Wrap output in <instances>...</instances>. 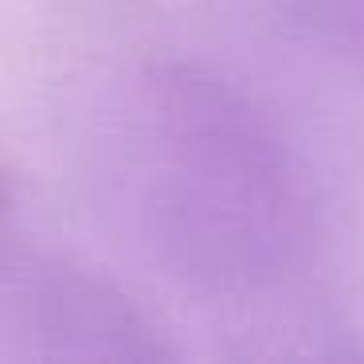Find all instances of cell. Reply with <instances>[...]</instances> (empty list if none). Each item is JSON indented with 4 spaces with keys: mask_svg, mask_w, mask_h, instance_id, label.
Listing matches in <instances>:
<instances>
[{
    "mask_svg": "<svg viewBox=\"0 0 364 364\" xmlns=\"http://www.w3.org/2000/svg\"><path fill=\"white\" fill-rule=\"evenodd\" d=\"M134 215L196 290L274 298L317 247L314 200L290 145L239 87L200 63H157L134 82L122 126Z\"/></svg>",
    "mask_w": 364,
    "mask_h": 364,
    "instance_id": "cell-1",
    "label": "cell"
},
{
    "mask_svg": "<svg viewBox=\"0 0 364 364\" xmlns=\"http://www.w3.org/2000/svg\"><path fill=\"white\" fill-rule=\"evenodd\" d=\"M20 337L36 353L82 360H161L157 329L114 286L82 270H32L0 290Z\"/></svg>",
    "mask_w": 364,
    "mask_h": 364,
    "instance_id": "cell-2",
    "label": "cell"
},
{
    "mask_svg": "<svg viewBox=\"0 0 364 364\" xmlns=\"http://www.w3.org/2000/svg\"><path fill=\"white\" fill-rule=\"evenodd\" d=\"M298 9L325 43H333L356 71H364V0H298Z\"/></svg>",
    "mask_w": 364,
    "mask_h": 364,
    "instance_id": "cell-3",
    "label": "cell"
},
{
    "mask_svg": "<svg viewBox=\"0 0 364 364\" xmlns=\"http://www.w3.org/2000/svg\"><path fill=\"white\" fill-rule=\"evenodd\" d=\"M4 196H9V192H4V181H0V212H4Z\"/></svg>",
    "mask_w": 364,
    "mask_h": 364,
    "instance_id": "cell-4",
    "label": "cell"
}]
</instances>
